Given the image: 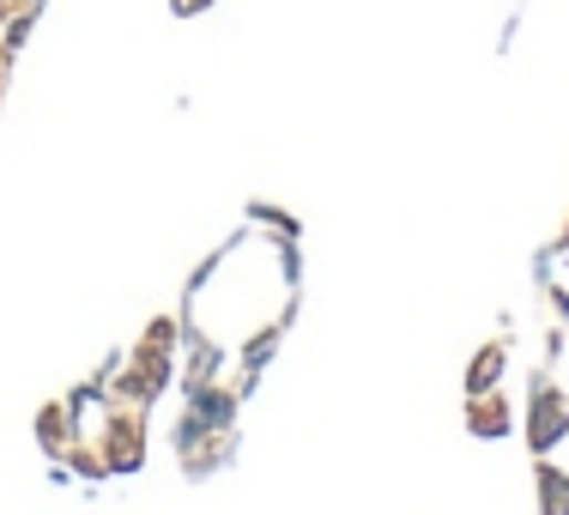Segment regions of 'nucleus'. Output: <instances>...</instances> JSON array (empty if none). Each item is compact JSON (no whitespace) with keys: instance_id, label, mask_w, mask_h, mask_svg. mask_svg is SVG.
Listing matches in <instances>:
<instances>
[{"instance_id":"nucleus-1","label":"nucleus","mask_w":569,"mask_h":515,"mask_svg":"<svg viewBox=\"0 0 569 515\" xmlns=\"http://www.w3.org/2000/svg\"><path fill=\"white\" fill-rule=\"evenodd\" d=\"M539 485H546V509L551 515H569V485H563V473H539Z\"/></svg>"}]
</instances>
